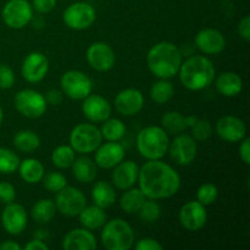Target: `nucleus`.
<instances>
[{"mask_svg":"<svg viewBox=\"0 0 250 250\" xmlns=\"http://www.w3.org/2000/svg\"><path fill=\"white\" fill-rule=\"evenodd\" d=\"M100 241L107 250H128L134 243L133 229L125 220L112 219L103 226Z\"/></svg>","mask_w":250,"mask_h":250,"instance_id":"obj_5","label":"nucleus"},{"mask_svg":"<svg viewBox=\"0 0 250 250\" xmlns=\"http://www.w3.org/2000/svg\"><path fill=\"white\" fill-rule=\"evenodd\" d=\"M24 249L26 250H48L49 246L45 243V242L42 241V239L36 238V239H32V241H29L28 243L24 246Z\"/></svg>","mask_w":250,"mask_h":250,"instance_id":"obj_48","label":"nucleus"},{"mask_svg":"<svg viewBox=\"0 0 250 250\" xmlns=\"http://www.w3.org/2000/svg\"><path fill=\"white\" fill-rule=\"evenodd\" d=\"M180 222L186 229L197 232L205 226L208 221V211L204 205L198 200L188 202L181 208Z\"/></svg>","mask_w":250,"mask_h":250,"instance_id":"obj_14","label":"nucleus"},{"mask_svg":"<svg viewBox=\"0 0 250 250\" xmlns=\"http://www.w3.org/2000/svg\"><path fill=\"white\" fill-rule=\"evenodd\" d=\"M71 167H72L73 177L80 183H90L97 177V164L88 156L76 158Z\"/></svg>","mask_w":250,"mask_h":250,"instance_id":"obj_25","label":"nucleus"},{"mask_svg":"<svg viewBox=\"0 0 250 250\" xmlns=\"http://www.w3.org/2000/svg\"><path fill=\"white\" fill-rule=\"evenodd\" d=\"M16 198V189L10 182H0V202L2 204H10Z\"/></svg>","mask_w":250,"mask_h":250,"instance_id":"obj_42","label":"nucleus"},{"mask_svg":"<svg viewBox=\"0 0 250 250\" xmlns=\"http://www.w3.org/2000/svg\"><path fill=\"white\" fill-rule=\"evenodd\" d=\"M14 146L22 153H33L41 146V138L36 132L22 129L15 134Z\"/></svg>","mask_w":250,"mask_h":250,"instance_id":"obj_31","label":"nucleus"},{"mask_svg":"<svg viewBox=\"0 0 250 250\" xmlns=\"http://www.w3.org/2000/svg\"><path fill=\"white\" fill-rule=\"evenodd\" d=\"M20 158L7 148H0V173L10 175L19 168Z\"/></svg>","mask_w":250,"mask_h":250,"instance_id":"obj_36","label":"nucleus"},{"mask_svg":"<svg viewBox=\"0 0 250 250\" xmlns=\"http://www.w3.org/2000/svg\"><path fill=\"white\" fill-rule=\"evenodd\" d=\"M15 84V73L7 65H0V88L10 89Z\"/></svg>","mask_w":250,"mask_h":250,"instance_id":"obj_41","label":"nucleus"},{"mask_svg":"<svg viewBox=\"0 0 250 250\" xmlns=\"http://www.w3.org/2000/svg\"><path fill=\"white\" fill-rule=\"evenodd\" d=\"M215 87H216L217 92L224 97H237L243 90V80L236 72L227 71V72L221 73L216 78Z\"/></svg>","mask_w":250,"mask_h":250,"instance_id":"obj_24","label":"nucleus"},{"mask_svg":"<svg viewBox=\"0 0 250 250\" xmlns=\"http://www.w3.org/2000/svg\"><path fill=\"white\" fill-rule=\"evenodd\" d=\"M103 143L100 129L92 124H80L70 133V146L76 153H94L98 146Z\"/></svg>","mask_w":250,"mask_h":250,"instance_id":"obj_6","label":"nucleus"},{"mask_svg":"<svg viewBox=\"0 0 250 250\" xmlns=\"http://www.w3.org/2000/svg\"><path fill=\"white\" fill-rule=\"evenodd\" d=\"M42 181H43L44 188L51 193H58L59 190L67 186V180L65 176L60 172H55V171H51V172L44 175Z\"/></svg>","mask_w":250,"mask_h":250,"instance_id":"obj_38","label":"nucleus"},{"mask_svg":"<svg viewBox=\"0 0 250 250\" xmlns=\"http://www.w3.org/2000/svg\"><path fill=\"white\" fill-rule=\"evenodd\" d=\"M76 159V151L71 146H59L51 153V163L58 168H68Z\"/></svg>","mask_w":250,"mask_h":250,"instance_id":"obj_35","label":"nucleus"},{"mask_svg":"<svg viewBox=\"0 0 250 250\" xmlns=\"http://www.w3.org/2000/svg\"><path fill=\"white\" fill-rule=\"evenodd\" d=\"M217 197H219V189L212 183H204L197 190V200L204 207L214 204Z\"/></svg>","mask_w":250,"mask_h":250,"instance_id":"obj_39","label":"nucleus"},{"mask_svg":"<svg viewBox=\"0 0 250 250\" xmlns=\"http://www.w3.org/2000/svg\"><path fill=\"white\" fill-rule=\"evenodd\" d=\"M102 129V136L103 138L106 139L107 142H119L126 134V126L124 122L119 119H106L103 121Z\"/></svg>","mask_w":250,"mask_h":250,"instance_id":"obj_34","label":"nucleus"},{"mask_svg":"<svg viewBox=\"0 0 250 250\" xmlns=\"http://www.w3.org/2000/svg\"><path fill=\"white\" fill-rule=\"evenodd\" d=\"M114 106L122 116H134L142 111L144 106V97L141 90L127 88L116 94Z\"/></svg>","mask_w":250,"mask_h":250,"instance_id":"obj_17","label":"nucleus"},{"mask_svg":"<svg viewBox=\"0 0 250 250\" xmlns=\"http://www.w3.org/2000/svg\"><path fill=\"white\" fill-rule=\"evenodd\" d=\"M177 75H180V81L183 87L193 92H198L205 89L214 82L216 70L209 58L194 55L182 62Z\"/></svg>","mask_w":250,"mask_h":250,"instance_id":"obj_3","label":"nucleus"},{"mask_svg":"<svg viewBox=\"0 0 250 250\" xmlns=\"http://www.w3.org/2000/svg\"><path fill=\"white\" fill-rule=\"evenodd\" d=\"M45 100L48 104L50 105H59L62 103L63 100V93L62 90H59V89H50L48 90L45 95Z\"/></svg>","mask_w":250,"mask_h":250,"instance_id":"obj_47","label":"nucleus"},{"mask_svg":"<svg viewBox=\"0 0 250 250\" xmlns=\"http://www.w3.org/2000/svg\"><path fill=\"white\" fill-rule=\"evenodd\" d=\"M58 0H33L32 7L39 14H48L56 6Z\"/></svg>","mask_w":250,"mask_h":250,"instance_id":"obj_43","label":"nucleus"},{"mask_svg":"<svg viewBox=\"0 0 250 250\" xmlns=\"http://www.w3.org/2000/svg\"><path fill=\"white\" fill-rule=\"evenodd\" d=\"M161 127L166 131L167 134H177L182 133L188 128L186 125V116H183L178 111H168L161 117Z\"/></svg>","mask_w":250,"mask_h":250,"instance_id":"obj_33","label":"nucleus"},{"mask_svg":"<svg viewBox=\"0 0 250 250\" xmlns=\"http://www.w3.org/2000/svg\"><path fill=\"white\" fill-rule=\"evenodd\" d=\"M17 170H19L22 180L24 182L29 183V185H36V183L41 182L43 180L44 175H45L43 164L33 158H28L20 161Z\"/></svg>","mask_w":250,"mask_h":250,"instance_id":"obj_26","label":"nucleus"},{"mask_svg":"<svg viewBox=\"0 0 250 250\" xmlns=\"http://www.w3.org/2000/svg\"><path fill=\"white\" fill-rule=\"evenodd\" d=\"M60 87L70 99L83 100L92 93L93 82L82 71L70 70L61 76Z\"/></svg>","mask_w":250,"mask_h":250,"instance_id":"obj_7","label":"nucleus"},{"mask_svg":"<svg viewBox=\"0 0 250 250\" xmlns=\"http://www.w3.org/2000/svg\"><path fill=\"white\" fill-rule=\"evenodd\" d=\"M48 71L49 60L41 51H32L22 61L21 75L29 83H38L43 81Z\"/></svg>","mask_w":250,"mask_h":250,"instance_id":"obj_13","label":"nucleus"},{"mask_svg":"<svg viewBox=\"0 0 250 250\" xmlns=\"http://www.w3.org/2000/svg\"><path fill=\"white\" fill-rule=\"evenodd\" d=\"M15 107L27 119L43 116L48 107L45 97L34 89H22L15 95Z\"/></svg>","mask_w":250,"mask_h":250,"instance_id":"obj_8","label":"nucleus"},{"mask_svg":"<svg viewBox=\"0 0 250 250\" xmlns=\"http://www.w3.org/2000/svg\"><path fill=\"white\" fill-rule=\"evenodd\" d=\"M87 61L90 67L99 72H106L115 65V53L109 44L95 42L87 49Z\"/></svg>","mask_w":250,"mask_h":250,"instance_id":"obj_16","label":"nucleus"},{"mask_svg":"<svg viewBox=\"0 0 250 250\" xmlns=\"http://www.w3.org/2000/svg\"><path fill=\"white\" fill-rule=\"evenodd\" d=\"M2 120H4V111H2L1 106H0V125L2 124Z\"/></svg>","mask_w":250,"mask_h":250,"instance_id":"obj_51","label":"nucleus"},{"mask_svg":"<svg viewBox=\"0 0 250 250\" xmlns=\"http://www.w3.org/2000/svg\"><path fill=\"white\" fill-rule=\"evenodd\" d=\"M175 93V87L168 80L160 78L158 82L154 83L150 88V98L155 104H166L170 102Z\"/></svg>","mask_w":250,"mask_h":250,"instance_id":"obj_32","label":"nucleus"},{"mask_svg":"<svg viewBox=\"0 0 250 250\" xmlns=\"http://www.w3.org/2000/svg\"><path fill=\"white\" fill-rule=\"evenodd\" d=\"M137 150L146 160H159L167 153L170 138L163 127L148 126L137 136Z\"/></svg>","mask_w":250,"mask_h":250,"instance_id":"obj_4","label":"nucleus"},{"mask_svg":"<svg viewBox=\"0 0 250 250\" xmlns=\"http://www.w3.org/2000/svg\"><path fill=\"white\" fill-rule=\"evenodd\" d=\"M137 214L139 215V217H141L143 221L151 224V222H155L160 219L161 208L155 200L148 199V198H146V202L143 203V205H142L141 209L138 210Z\"/></svg>","mask_w":250,"mask_h":250,"instance_id":"obj_37","label":"nucleus"},{"mask_svg":"<svg viewBox=\"0 0 250 250\" xmlns=\"http://www.w3.org/2000/svg\"><path fill=\"white\" fill-rule=\"evenodd\" d=\"M146 197L139 188H128L120 198V207L126 214H137Z\"/></svg>","mask_w":250,"mask_h":250,"instance_id":"obj_29","label":"nucleus"},{"mask_svg":"<svg viewBox=\"0 0 250 250\" xmlns=\"http://www.w3.org/2000/svg\"><path fill=\"white\" fill-rule=\"evenodd\" d=\"M139 167L134 161L122 160L114 167V172L111 175L112 186L120 190H126L133 187L138 181Z\"/></svg>","mask_w":250,"mask_h":250,"instance_id":"obj_22","label":"nucleus"},{"mask_svg":"<svg viewBox=\"0 0 250 250\" xmlns=\"http://www.w3.org/2000/svg\"><path fill=\"white\" fill-rule=\"evenodd\" d=\"M56 210L61 215L67 217H75L87 207V198L84 193L76 187L66 186L56 193L55 198Z\"/></svg>","mask_w":250,"mask_h":250,"instance_id":"obj_9","label":"nucleus"},{"mask_svg":"<svg viewBox=\"0 0 250 250\" xmlns=\"http://www.w3.org/2000/svg\"><path fill=\"white\" fill-rule=\"evenodd\" d=\"M194 43L202 53L208 54V55H216L224 51L226 46V39L224 34L217 29L204 28L198 32Z\"/></svg>","mask_w":250,"mask_h":250,"instance_id":"obj_20","label":"nucleus"},{"mask_svg":"<svg viewBox=\"0 0 250 250\" xmlns=\"http://www.w3.org/2000/svg\"><path fill=\"white\" fill-rule=\"evenodd\" d=\"M66 26L75 31L87 29L94 23L97 19L95 9L90 4L84 1H77L68 5L62 15Z\"/></svg>","mask_w":250,"mask_h":250,"instance_id":"obj_10","label":"nucleus"},{"mask_svg":"<svg viewBox=\"0 0 250 250\" xmlns=\"http://www.w3.org/2000/svg\"><path fill=\"white\" fill-rule=\"evenodd\" d=\"M125 159V148L117 142H106L100 144L95 150L94 163L98 167L110 170Z\"/></svg>","mask_w":250,"mask_h":250,"instance_id":"obj_21","label":"nucleus"},{"mask_svg":"<svg viewBox=\"0 0 250 250\" xmlns=\"http://www.w3.org/2000/svg\"><path fill=\"white\" fill-rule=\"evenodd\" d=\"M92 199L95 205L106 209L116 202V192L111 183L106 181H99L92 188Z\"/></svg>","mask_w":250,"mask_h":250,"instance_id":"obj_28","label":"nucleus"},{"mask_svg":"<svg viewBox=\"0 0 250 250\" xmlns=\"http://www.w3.org/2000/svg\"><path fill=\"white\" fill-rule=\"evenodd\" d=\"M216 133L222 141L229 143H237L247 137L246 124L239 117L236 116H224L217 120Z\"/></svg>","mask_w":250,"mask_h":250,"instance_id":"obj_18","label":"nucleus"},{"mask_svg":"<svg viewBox=\"0 0 250 250\" xmlns=\"http://www.w3.org/2000/svg\"><path fill=\"white\" fill-rule=\"evenodd\" d=\"M167 151L170 153V158L177 165H190L198 153L197 142L192 136L180 133L175 137L172 142H170Z\"/></svg>","mask_w":250,"mask_h":250,"instance_id":"obj_12","label":"nucleus"},{"mask_svg":"<svg viewBox=\"0 0 250 250\" xmlns=\"http://www.w3.org/2000/svg\"><path fill=\"white\" fill-rule=\"evenodd\" d=\"M146 65L155 77H175L182 65V53L177 45L170 42H160L150 48L146 54Z\"/></svg>","mask_w":250,"mask_h":250,"instance_id":"obj_2","label":"nucleus"},{"mask_svg":"<svg viewBox=\"0 0 250 250\" xmlns=\"http://www.w3.org/2000/svg\"><path fill=\"white\" fill-rule=\"evenodd\" d=\"M238 34L241 38H243L246 42L250 41V17L244 16L241 21L238 22V27H237Z\"/></svg>","mask_w":250,"mask_h":250,"instance_id":"obj_45","label":"nucleus"},{"mask_svg":"<svg viewBox=\"0 0 250 250\" xmlns=\"http://www.w3.org/2000/svg\"><path fill=\"white\" fill-rule=\"evenodd\" d=\"M136 250H163V244L159 243L156 239L154 238H142L134 246Z\"/></svg>","mask_w":250,"mask_h":250,"instance_id":"obj_44","label":"nucleus"},{"mask_svg":"<svg viewBox=\"0 0 250 250\" xmlns=\"http://www.w3.org/2000/svg\"><path fill=\"white\" fill-rule=\"evenodd\" d=\"M82 111L90 122H103L110 117L112 106L109 100L105 99L104 97L90 93L87 98L83 99Z\"/></svg>","mask_w":250,"mask_h":250,"instance_id":"obj_19","label":"nucleus"},{"mask_svg":"<svg viewBox=\"0 0 250 250\" xmlns=\"http://www.w3.org/2000/svg\"><path fill=\"white\" fill-rule=\"evenodd\" d=\"M139 189L148 199H166L173 197L181 188V176L168 164L148 160L138 173Z\"/></svg>","mask_w":250,"mask_h":250,"instance_id":"obj_1","label":"nucleus"},{"mask_svg":"<svg viewBox=\"0 0 250 250\" xmlns=\"http://www.w3.org/2000/svg\"><path fill=\"white\" fill-rule=\"evenodd\" d=\"M80 217V222L84 229H99L104 226L106 222V214H105L104 209L98 205H90V207H85L82 211L78 215Z\"/></svg>","mask_w":250,"mask_h":250,"instance_id":"obj_27","label":"nucleus"},{"mask_svg":"<svg viewBox=\"0 0 250 250\" xmlns=\"http://www.w3.org/2000/svg\"><path fill=\"white\" fill-rule=\"evenodd\" d=\"M1 16L7 27L21 29L33 19V7L27 0H9L2 7Z\"/></svg>","mask_w":250,"mask_h":250,"instance_id":"obj_11","label":"nucleus"},{"mask_svg":"<svg viewBox=\"0 0 250 250\" xmlns=\"http://www.w3.org/2000/svg\"><path fill=\"white\" fill-rule=\"evenodd\" d=\"M197 121H198V117L194 116V115H190V116H186V125H187V127L194 126V124Z\"/></svg>","mask_w":250,"mask_h":250,"instance_id":"obj_50","label":"nucleus"},{"mask_svg":"<svg viewBox=\"0 0 250 250\" xmlns=\"http://www.w3.org/2000/svg\"><path fill=\"white\" fill-rule=\"evenodd\" d=\"M21 246L15 241H5L0 244V250H21Z\"/></svg>","mask_w":250,"mask_h":250,"instance_id":"obj_49","label":"nucleus"},{"mask_svg":"<svg viewBox=\"0 0 250 250\" xmlns=\"http://www.w3.org/2000/svg\"><path fill=\"white\" fill-rule=\"evenodd\" d=\"M192 128V136L195 141L204 142L207 139L210 138V136L212 134V126L210 124V121L208 120H199L195 122L194 126L190 127Z\"/></svg>","mask_w":250,"mask_h":250,"instance_id":"obj_40","label":"nucleus"},{"mask_svg":"<svg viewBox=\"0 0 250 250\" xmlns=\"http://www.w3.org/2000/svg\"><path fill=\"white\" fill-rule=\"evenodd\" d=\"M55 202L51 199H41L33 205L31 210V216L38 224H48L54 219L56 214Z\"/></svg>","mask_w":250,"mask_h":250,"instance_id":"obj_30","label":"nucleus"},{"mask_svg":"<svg viewBox=\"0 0 250 250\" xmlns=\"http://www.w3.org/2000/svg\"><path fill=\"white\" fill-rule=\"evenodd\" d=\"M28 215L21 204L10 203L6 204L1 214V225L5 231L12 236H19L27 227Z\"/></svg>","mask_w":250,"mask_h":250,"instance_id":"obj_15","label":"nucleus"},{"mask_svg":"<svg viewBox=\"0 0 250 250\" xmlns=\"http://www.w3.org/2000/svg\"><path fill=\"white\" fill-rule=\"evenodd\" d=\"M239 156L242 161L246 165H250V139L248 137L241 141V146H239Z\"/></svg>","mask_w":250,"mask_h":250,"instance_id":"obj_46","label":"nucleus"},{"mask_svg":"<svg viewBox=\"0 0 250 250\" xmlns=\"http://www.w3.org/2000/svg\"><path fill=\"white\" fill-rule=\"evenodd\" d=\"M97 247L95 236L84 227L72 229L62 239V248L65 250H94Z\"/></svg>","mask_w":250,"mask_h":250,"instance_id":"obj_23","label":"nucleus"}]
</instances>
